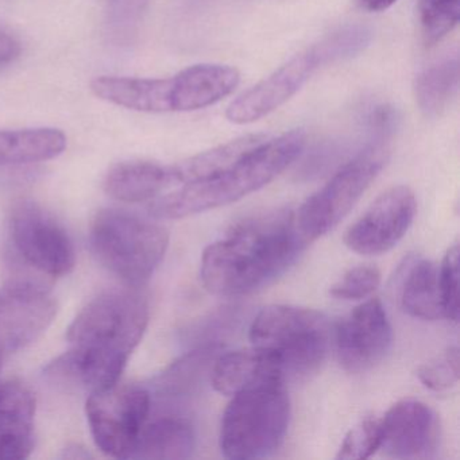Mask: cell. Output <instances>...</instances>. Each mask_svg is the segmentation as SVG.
I'll return each mask as SVG.
<instances>
[{"label": "cell", "instance_id": "18", "mask_svg": "<svg viewBox=\"0 0 460 460\" xmlns=\"http://www.w3.org/2000/svg\"><path fill=\"white\" fill-rule=\"evenodd\" d=\"M172 188L168 166L153 161L130 160L117 164L104 179L110 198L123 203L152 201Z\"/></svg>", "mask_w": 460, "mask_h": 460}, {"label": "cell", "instance_id": "15", "mask_svg": "<svg viewBox=\"0 0 460 460\" xmlns=\"http://www.w3.org/2000/svg\"><path fill=\"white\" fill-rule=\"evenodd\" d=\"M438 443V414L421 401H400L381 419L379 449L393 459H430Z\"/></svg>", "mask_w": 460, "mask_h": 460}, {"label": "cell", "instance_id": "5", "mask_svg": "<svg viewBox=\"0 0 460 460\" xmlns=\"http://www.w3.org/2000/svg\"><path fill=\"white\" fill-rule=\"evenodd\" d=\"M90 243L96 260L126 284L138 287L165 257L169 234L163 226L125 209L106 208L93 217Z\"/></svg>", "mask_w": 460, "mask_h": 460}, {"label": "cell", "instance_id": "30", "mask_svg": "<svg viewBox=\"0 0 460 460\" xmlns=\"http://www.w3.org/2000/svg\"><path fill=\"white\" fill-rule=\"evenodd\" d=\"M459 244L449 247L438 266L441 300L444 317L457 323L459 320Z\"/></svg>", "mask_w": 460, "mask_h": 460}, {"label": "cell", "instance_id": "19", "mask_svg": "<svg viewBox=\"0 0 460 460\" xmlns=\"http://www.w3.org/2000/svg\"><path fill=\"white\" fill-rule=\"evenodd\" d=\"M192 425L181 417L166 416L145 425L131 459H188L195 451Z\"/></svg>", "mask_w": 460, "mask_h": 460}, {"label": "cell", "instance_id": "27", "mask_svg": "<svg viewBox=\"0 0 460 460\" xmlns=\"http://www.w3.org/2000/svg\"><path fill=\"white\" fill-rule=\"evenodd\" d=\"M381 443V419L367 416L349 430L336 459L362 460L370 457Z\"/></svg>", "mask_w": 460, "mask_h": 460}, {"label": "cell", "instance_id": "1", "mask_svg": "<svg viewBox=\"0 0 460 460\" xmlns=\"http://www.w3.org/2000/svg\"><path fill=\"white\" fill-rule=\"evenodd\" d=\"M149 317V304L141 293H102L77 314L66 335L71 349L48 366V374L90 392L118 384Z\"/></svg>", "mask_w": 460, "mask_h": 460}, {"label": "cell", "instance_id": "9", "mask_svg": "<svg viewBox=\"0 0 460 460\" xmlns=\"http://www.w3.org/2000/svg\"><path fill=\"white\" fill-rule=\"evenodd\" d=\"M152 409V393L141 385H112L91 392L85 403L96 447L117 459H131Z\"/></svg>", "mask_w": 460, "mask_h": 460}, {"label": "cell", "instance_id": "23", "mask_svg": "<svg viewBox=\"0 0 460 460\" xmlns=\"http://www.w3.org/2000/svg\"><path fill=\"white\" fill-rule=\"evenodd\" d=\"M400 301L403 311L414 319L425 322L443 319L438 265L429 260L416 261L403 279Z\"/></svg>", "mask_w": 460, "mask_h": 460}, {"label": "cell", "instance_id": "4", "mask_svg": "<svg viewBox=\"0 0 460 460\" xmlns=\"http://www.w3.org/2000/svg\"><path fill=\"white\" fill-rule=\"evenodd\" d=\"M241 82L234 66L199 64L165 79L99 76L91 82L96 98L146 114L207 109L230 96Z\"/></svg>", "mask_w": 460, "mask_h": 460}, {"label": "cell", "instance_id": "12", "mask_svg": "<svg viewBox=\"0 0 460 460\" xmlns=\"http://www.w3.org/2000/svg\"><path fill=\"white\" fill-rule=\"evenodd\" d=\"M58 303L45 282H6L0 292V344L6 354L25 349L52 324Z\"/></svg>", "mask_w": 460, "mask_h": 460}, {"label": "cell", "instance_id": "2", "mask_svg": "<svg viewBox=\"0 0 460 460\" xmlns=\"http://www.w3.org/2000/svg\"><path fill=\"white\" fill-rule=\"evenodd\" d=\"M306 244L296 212L277 211L246 220L204 250L201 282L222 297L250 295L281 277Z\"/></svg>", "mask_w": 460, "mask_h": 460}, {"label": "cell", "instance_id": "36", "mask_svg": "<svg viewBox=\"0 0 460 460\" xmlns=\"http://www.w3.org/2000/svg\"><path fill=\"white\" fill-rule=\"evenodd\" d=\"M4 355H6V351H4V346L0 344V370H2V366H4Z\"/></svg>", "mask_w": 460, "mask_h": 460}, {"label": "cell", "instance_id": "33", "mask_svg": "<svg viewBox=\"0 0 460 460\" xmlns=\"http://www.w3.org/2000/svg\"><path fill=\"white\" fill-rule=\"evenodd\" d=\"M22 52L21 42L17 37L0 29V66H6L14 63Z\"/></svg>", "mask_w": 460, "mask_h": 460}, {"label": "cell", "instance_id": "28", "mask_svg": "<svg viewBox=\"0 0 460 460\" xmlns=\"http://www.w3.org/2000/svg\"><path fill=\"white\" fill-rule=\"evenodd\" d=\"M420 382L432 392H447L459 382L460 357L457 347H449L417 371Z\"/></svg>", "mask_w": 460, "mask_h": 460}, {"label": "cell", "instance_id": "32", "mask_svg": "<svg viewBox=\"0 0 460 460\" xmlns=\"http://www.w3.org/2000/svg\"><path fill=\"white\" fill-rule=\"evenodd\" d=\"M150 0H110L111 18L120 29H133L144 17Z\"/></svg>", "mask_w": 460, "mask_h": 460}, {"label": "cell", "instance_id": "24", "mask_svg": "<svg viewBox=\"0 0 460 460\" xmlns=\"http://www.w3.org/2000/svg\"><path fill=\"white\" fill-rule=\"evenodd\" d=\"M460 82L459 58H446L417 75L413 91L420 111L428 118H438L448 109L456 96Z\"/></svg>", "mask_w": 460, "mask_h": 460}, {"label": "cell", "instance_id": "25", "mask_svg": "<svg viewBox=\"0 0 460 460\" xmlns=\"http://www.w3.org/2000/svg\"><path fill=\"white\" fill-rule=\"evenodd\" d=\"M373 29L362 23L346 25L312 45L320 66L351 60L365 52L373 41Z\"/></svg>", "mask_w": 460, "mask_h": 460}, {"label": "cell", "instance_id": "17", "mask_svg": "<svg viewBox=\"0 0 460 460\" xmlns=\"http://www.w3.org/2000/svg\"><path fill=\"white\" fill-rule=\"evenodd\" d=\"M36 397L23 382L0 384V460H22L34 449Z\"/></svg>", "mask_w": 460, "mask_h": 460}, {"label": "cell", "instance_id": "6", "mask_svg": "<svg viewBox=\"0 0 460 460\" xmlns=\"http://www.w3.org/2000/svg\"><path fill=\"white\" fill-rule=\"evenodd\" d=\"M249 336L252 346L276 355L287 381L319 370L330 349L331 327L314 309L270 305L252 320Z\"/></svg>", "mask_w": 460, "mask_h": 460}, {"label": "cell", "instance_id": "10", "mask_svg": "<svg viewBox=\"0 0 460 460\" xmlns=\"http://www.w3.org/2000/svg\"><path fill=\"white\" fill-rule=\"evenodd\" d=\"M12 258L48 277L66 276L76 265L74 242L66 228L40 204L21 200L9 222Z\"/></svg>", "mask_w": 460, "mask_h": 460}, {"label": "cell", "instance_id": "35", "mask_svg": "<svg viewBox=\"0 0 460 460\" xmlns=\"http://www.w3.org/2000/svg\"><path fill=\"white\" fill-rule=\"evenodd\" d=\"M181 2L184 6L196 9V7H200L201 4H206L207 0H181Z\"/></svg>", "mask_w": 460, "mask_h": 460}, {"label": "cell", "instance_id": "31", "mask_svg": "<svg viewBox=\"0 0 460 460\" xmlns=\"http://www.w3.org/2000/svg\"><path fill=\"white\" fill-rule=\"evenodd\" d=\"M366 123L371 134V142L385 145L397 128L398 114L389 104H379L368 112Z\"/></svg>", "mask_w": 460, "mask_h": 460}, {"label": "cell", "instance_id": "8", "mask_svg": "<svg viewBox=\"0 0 460 460\" xmlns=\"http://www.w3.org/2000/svg\"><path fill=\"white\" fill-rule=\"evenodd\" d=\"M385 161V145L370 142L297 209L296 222L309 243L330 233L347 217L376 179Z\"/></svg>", "mask_w": 460, "mask_h": 460}, {"label": "cell", "instance_id": "11", "mask_svg": "<svg viewBox=\"0 0 460 460\" xmlns=\"http://www.w3.org/2000/svg\"><path fill=\"white\" fill-rule=\"evenodd\" d=\"M416 208V196L411 188H390L346 231L344 243L358 254H384L408 233Z\"/></svg>", "mask_w": 460, "mask_h": 460}, {"label": "cell", "instance_id": "34", "mask_svg": "<svg viewBox=\"0 0 460 460\" xmlns=\"http://www.w3.org/2000/svg\"><path fill=\"white\" fill-rule=\"evenodd\" d=\"M398 0H358V4L366 12L382 13L394 6Z\"/></svg>", "mask_w": 460, "mask_h": 460}, {"label": "cell", "instance_id": "14", "mask_svg": "<svg viewBox=\"0 0 460 460\" xmlns=\"http://www.w3.org/2000/svg\"><path fill=\"white\" fill-rule=\"evenodd\" d=\"M319 68L322 66L312 48L303 50L238 96L228 106L226 118L234 125H250L268 117L289 102Z\"/></svg>", "mask_w": 460, "mask_h": 460}, {"label": "cell", "instance_id": "22", "mask_svg": "<svg viewBox=\"0 0 460 460\" xmlns=\"http://www.w3.org/2000/svg\"><path fill=\"white\" fill-rule=\"evenodd\" d=\"M222 347L208 344L190 351L172 363L163 374L155 376L150 393L165 400L188 397L203 384L207 376H211L212 365Z\"/></svg>", "mask_w": 460, "mask_h": 460}, {"label": "cell", "instance_id": "13", "mask_svg": "<svg viewBox=\"0 0 460 460\" xmlns=\"http://www.w3.org/2000/svg\"><path fill=\"white\" fill-rule=\"evenodd\" d=\"M392 325L378 298H370L347 314L335 331L336 355L351 374L366 373L384 360L392 347Z\"/></svg>", "mask_w": 460, "mask_h": 460}, {"label": "cell", "instance_id": "21", "mask_svg": "<svg viewBox=\"0 0 460 460\" xmlns=\"http://www.w3.org/2000/svg\"><path fill=\"white\" fill-rule=\"evenodd\" d=\"M265 139L268 137L263 134H247L168 166L172 187L207 179L225 171Z\"/></svg>", "mask_w": 460, "mask_h": 460}, {"label": "cell", "instance_id": "3", "mask_svg": "<svg viewBox=\"0 0 460 460\" xmlns=\"http://www.w3.org/2000/svg\"><path fill=\"white\" fill-rule=\"evenodd\" d=\"M305 144V133L300 128L265 139L225 171L153 199L150 217L182 219L234 203L273 181L300 157Z\"/></svg>", "mask_w": 460, "mask_h": 460}, {"label": "cell", "instance_id": "26", "mask_svg": "<svg viewBox=\"0 0 460 460\" xmlns=\"http://www.w3.org/2000/svg\"><path fill=\"white\" fill-rule=\"evenodd\" d=\"M421 36L427 47L446 39L460 21V0H419Z\"/></svg>", "mask_w": 460, "mask_h": 460}, {"label": "cell", "instance_id": "16", "mask_svg": "<svg viewBox=\"0 0 460 460\" xmlns=\"http://www.w3.org/2000/svg\"><path fill=\"white\" fill-rule=\"evenodd\" d=\"M209 376L215 390L230 397L252 387L285 384L276 355L254 346L217 355Z\"/></svg>", "mask_w": 460, "mask_h": 460}, {"label": "cell", "instance_id": "7", "mask_svg": "<svg viewBox=\"0 0 460 460\" xmlns=\"http://www.w3.org/2000/svg\"><path fill=\"white\" fill-rule=\"evenodd\" d=\"M290 401L285 384L252 387L233 395L220 427V449L227 459H262L287 436Z\"/></svg>", "mask_w": 460, "mask_h": 460}, {"label": "cell", "instance_id": "20", "mask_svg": "<svg viewBox=\"0 0 460 460\" xmlns=\"http://www.w3.org/2000/svg\"><path fill=\"white\" fill-rule=\"evenodd\" d=\"M66 136L55 128L0 130V166L44 163L63 155Z\"/></svg>", "mask_w": 460, "mask_h": 460}, {"label": "cell", "instance_id": "29", "mask_svg": "<svg viewBox=\"0 0 460 460\" xmlns=\"http://www.w3.org/2000/svg\"><path fill=\"white\" fill-rule=\"evenodd\" d=\"M381 284V273L374 266H357L349 269L335 285L330 293L338 300H363L376 292Z\"/></svg>", "mask_w": 460, "mask_h": 460}]
</instances>
